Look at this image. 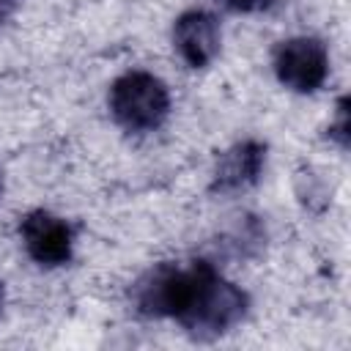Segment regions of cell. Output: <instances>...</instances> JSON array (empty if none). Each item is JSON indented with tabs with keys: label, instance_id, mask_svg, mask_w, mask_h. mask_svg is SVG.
Listing matches in <instances>:
<instances>
[{
	"label": "cell",
	"instance_id": "obj_1",
	"mask_svg": "<svg viewBox=\"0 0 351 351\" xmlns=\"http://www.w3.org/2000/svg\"><path fill=\"white\" fill-rule=\"evenodd\" d=\"M132 302L145 318H176L197 340L230 332L250 307L247 293L208 261L154 266L132 285Z\"/></svg>",
	"mask_w": 351,
	"mask_h": 351
},
{
	"label": "cell",
	"instance_id": "obj_2",
	"mask_svg": "<svg viewBox=\"0 0 351 351\" xmlns=\"http://www.w3.org/2000/svg\"><path fill=\"white\" fill-rule=\"evenodd\" d=\"M110 112L126 132H154L170 112L167 85L151 71H126L110 88Z\"/></svg>",
	"mask_w": 351,
	"mask_h": 351
},
{
	"label": "cell",
	"instance_id": "obj_3",
	"mask_svg": "<svg viewBox=\"0 0 351 351\" xmlns=\"http://www.w3.org/2000/svg\"><path fill=\"white\" fill-rule=\"evenodd\" d=\"M274 74L285 88L296 93L318 90L329 74V55L324 41L313 36L280 41L274 49Z\"/></svg>",
	"mask_w": 351,
	"mask_h": 351
},
{
	"label": "cell",
	"instance_id": "obj_4",
	"mask_svg": "<svg viewBox=\"0 0 351 351\" xmlns=\"http://www.w3.org/2000/svg\"><path fill=\"white\" fill-rule=\"evenodd\" d=\"M19 233H22L27 255L36 263H41V266H63V263L71 261L74 230L63 217L49 214L44 208H36V211L22 217Z\"/></svg>",
	"mask_w": 351,
	"mask_h": 351
},
{
	"label": "cell",
	"instance_id": "obj_5",
	"mask_svg": "<svg viewBox=\"0 0 351 351\" xmlns=\"http://www.w3.org/2000/svg\"><path fill=\"white\" fill-rule=\"evenodd\" d=\"M219 41H222V30L214 14L208 11H186L176 19L173 25V44L176 52L181 55V60L192 69H203L214 60V55L219 52Z\"/></svg>",
	"mask_w": 351,
	"mask_h": 351
},
{
	"label": "cell",
	"instance_id": "obj_6",
	"mask_svg": "<svg viewBox=\"0 0 351 351\" xmlns=\"http://www.w3.org/2000/svg\"><path fill=\"white\" fill-rule=\"evenodd\" d=\"M266 162V145L258 140H241L236 145H230L214 167L211 176V189L214 192H239L252 186L261 178Z\"/></svg>",
	"mask_w": 351,
	"mask_h": 351
},
{
	"label": "cell",
	"instance_id": "obj_7",
	"mask_svg": "<svg viewBox=\"0 0 351 351\" xmlns=\"http://www.w3.org/2000/svg\"><path fill=\"white\" fill-rule=\"evenodd\" d=\"M348 132H351V123H348V99L343 96V99L337 101V115H335V121L329 123V137L337 140V143L346 148V145H348Z\"/></svg>",
	"mask_w": 351,
	"mask_h": 351
},
{
	"label": "cell",
	"instance_id": "obj_8",
	"mask_svg": "<svg viewBox=\"0 0 351 351\" xmlns=\"http://www.w3.org/2000/svg\"><path fill=\"white\" fill-rule=\"evenodd\" d=\"M217 3L236 14H255V11H263L271 5V0H217Z\"/></svg>",
	"mask_w": 351,
	"mask_h": 351
},
{
	"label": "cell",
	"instance_id": "obj_9",
	"mask_svg": "<svg viewBox=\"0 0 351 351\" xmlns=\"http://www.w3.org/2000/svg\"><path fill=\"white\" fill-rule=\"evenodd\" d=\"M16 3H19V0H0V25L11 16V11L16 8Z\"/></svg>",
	"mask_w": 351,
	"mask_h": 351
},
{
	"label": "cell",
	"instance_id": "obj_10",
	"mask_svg": "<svg viewBox=\"0 0 351 351\" xmlns=\"http://www.w3.org/2000/svg\"><path fill=\"white\" fill-rule=\"evenodd\" d=\"M0 307H3V285H0Z\"/></svg>",
	"mask_w": 351,
	"mask_h": 351
}]
</instances>
